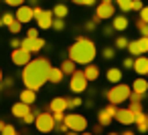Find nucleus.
I'll return each instance as SVG.
<instances>
[{
	"mask_svg": "<svg viewBox=\"0 0 148 135\" xmlns=\"http://www.w3.org/2000/svg\"><path fill=\"white\" fill-rule=\"evenodd\" d=\"M49 69H51V65H49L47 59H35V61L31 59V63L23 67V83H25V87L33 89V91H39L49 79Z\"/></svg>",
	"mask_w": 148,
	"mask_h": 135,
	"instance_id": "f257e3e1",
	"label": "nucleus"
},
{
	"mask_svg": "<svg viewBox=\"0 0 148 135\" xmlns=\"http://www.w3.org/2000/svg\"><path fill=\"white\" fill-rule=\"evenodd\" d=\"M95 55H97L95 45H93L89 38H83V36H79V38L69 47V59H71L75 65H89V63H93Z\"/></svg>",
	"mask_w": 148,
	"mask_h": 135,
	"instance_id": "f03ea898",
	"label": "nucleus"
},
{
	"mask_svg": "<svg viewBox=\"0 0 148 135\" xmlns=\"http://www.w3.org/2000/svg\"><path fill=\"white\" fill-rule=\"evenodd\" d=\"M130 93H132V87H128V85H124V83H116V85L106 93V97H108V101H110L112 105H120V103L128 101Z\"/></svg>",
	"mask_w": 148,
	"mask_h": 135,
	"instance_id": "7ed1b4c3",
	"label": "nucleus"
},
{
	"mask_svg": "<svg viewBox=\"0 0 148 135\" xmlns=\"http://www.w3.org/2000/svg\"><path fill=\"white\" fill-rule=\"evenodd\" d=\"M63 123H65L71 131H75V133H81V131L87 129V119H85L83 115H79V113H69V115H65Z\"/></svg>",
	"mask_w": 148,
	"mask_h": 135,
	"instance_id": "20e7f679",
	"label": "nucleus"
},
{
	"mask_svg": "<svg viewBox=\"0 0 148 135\" xmlns=\"http://www.w3.org/2000/svg\"><path fill=\"white\" fill-rule=\"evenodd\" d=\"M35 125H37V129L41 133H49V131L55 129V119H53L51 113H39L35 117Z\"/></svg>",
	"mask_w": 148,
	"mask_h": 135,
	"instance_id": "39448f33",
	"label": "nucleus"
},
{
	"mask_svg": "<svg viewBox=\"0 0 148 135\" xmlns=\"http://www.w3.org/2000/svg\"><path fill=\"white\" fill-rule=\"evenodd\" d=\"M87 79H85V75H83V71H75L73 75H71V79H69V89L73 91V93H83L85 89H87Z\"/></svg>",
	"mask_w": 148,
	"mask_h": 135,
	"instance_id": "423d86ee",
	"label": "nucleus"
},
{
	"mask_svg": "<svg viewBox=\"0 0 148 135\" xmlns=\"http://www.w3.org/2000/svg\"><path fill=\"white\" fill-rule=\"evenodd\" d=\"M116 111H118V105H108V107H103L99 113H97V121H99V125L101 127H108L112 121H114V115H116Z\"/></svg>",
	"mask_w": 148,
	"mask_h": 135,
	"instance_id": "0eeeda50",
	"label": "nucleus"
},
{
	"mask_svg": "<svg viewBox=\"0 0 148 135\" xmlns=\"http://www.w3.org/2000/svg\"><path fill=\"white\" fill-rule=\"evenodd\" d=\"M128 51H130V55H132V57H140V55L148 53V38H146V36H142V38H138V41L128 43Z\"/></svg>",
	"mask_w": 148,
	"mask_h": 135,
	"instance_id": "6e6552de",
	"label": "nucleus"
},
{
	"mask_svg": "<svg viewBox=\"0 0 148 135\" xmlns=\"http://www.w3.org/2000/svg\"><path fill=\"white\" fill-rule=\"evenodd\" d=\"M112 16H116L114 2H101V4H97V8H95V18L97 20H106V18H112Z\"/></svg>",
	"mask_w": 148,
	"mask_h": 135,
	"instance_id": "1a4fd4ad",
	"label": "nucleus"
},
{
	"mask_svg": "<svg viewBox=\"0 0 148 135\" xmlns=\"http://www.w3.org/2000/svg\"><path fill=\"white\" fill-rule=\"evenodd\" d=\"M31 55L33 53H29L27 49H14L12 51V55H10V59H12V63L16 65V67H25V65H29L31 63Z\"/></svg>",
	"mask_w": 148,
	"mask_h": 135,
	"instance_id": "9d476101",
	"label": "nucleus"
},
{
	"mask_svg": "<svg viewBox=\"0 0 148 135\" xmlns=\"http://www.w3.org/2000/svg\"><path fill=\"white\" fill-rule=\"evenodd\" d=\"M21 47L23 49H27L29 53H39V51H43V47H45V41L41 38V36H37V38H23V43H21Z\"/></svg>",
	"mask_w": 148,
	"mask_h": 135,
	"instance_id": "9b49d317",
	"label": "nucleus"
},
{
	"mask_svg": "<svg viewBox=\"0 0 148 135\" xmlns=\"http://www.w3.org/2000/svg\"><path fill=\"white\" fill-rule=\"evenodd\" d=\"M14 18H16L21 24H27V22H31V20H33V8H31L29 4H23V6H18V10H16Z\"/></svg>",
	"mask_w": 148,
	"mask_h": 135,
	"instance_id": "f8f14e48",
	"label": "nucleus"
},
{
	"mask_svg": "<svg viewBox=\"0 0 148 135\" xmlns=\"http://www.w3.org/2000/svg\"><path fill=\"white\" fill-rule=\"evenodd\" d=\"M114 119H118V123H122V125H132L136 121V115L130 109H118L116 115H114Z\"/></svg>",
	"mask_w": 148,
	"mask_h": 135,
	"instance_id": "ddd939ff",
	"label": "nucleus"
},
{
	"mask_svg": "<svg viewBox=\"0 0 148 135\" xmlns=\"http://www.w3.org/2000/svg\"><path fill=\"white\" fill-rule=\"evenodd\" d=\"M53 18H55V16H53V12H51V10H43V12H41V16H37L35 20H37V26L45 30V28H51Z\"/></svg>",
	"mask_w": 148,
	"mask_h": 135,
	"instance_id": "4468645a",
	"label": "nucleus"
},
{
	"mask_svg": "<svg viewBox=\"0 0 148 135\" xmlns=\"http://www.w3.org/2000/svg\"><path fill=\"white\" fill-rule=\"evenodd\" d=\"M134 71L138 75H148V57H144V55L136 57L134 59Z\"/></svg>",
	"mask_w": 148,
	"mask_h": 135,
	"instance_id": "2eb2a0df",
	"label": "nucleus"
},
{
	"mask_svg": "<svg viewBox=\"0 0 148 135\" xmlns=\"http://www.w3.org/2000/svg\"><path fill=\"white\" fill-rule=\"evenodd\" d=\"M51 111L53 113H65L67 111V99L65 97H55L51 101Z\"/></svg>",
	"mask_w": 148,
	"mask_h": 135,
	"instance_id": "dca6fc26",
	"label": "nucleus"
},
{
	"mask_svg": "<svg viewBox=\"0 0 148 135\" xmlns=\"http://www.w3.org/2000/svg\"><path fill=\"white\" fill-rule=\"evenodd\" d=\"M29 111H31V105H27V103H23V101H18V103L12 105V115L18 117V119H23Z\"/></svg>",
	"mask_w": 148,
	"mask_h": 135,
	"instance_id": "f3484780",
	"label": "nucleus"
},
{
	"mask_svg": "<svg viewBox=\"0 0 148 135\" xmlns=\"http://www.w3.org/2000/svg\"><path fill=\"white\" fill-rule=\"evenodd\" d=\"M134 123H136V127H138L140 133H146L148 131V113H144V111L136 113V121Z\"/></svg>",
	"mask_w": 148,
	"mask_h": 135,
	"instance_id": "a211bd4d",
	"label": "nucleus"
},
{
	"mask_svg": "<svg viewBox=\"0 0 148 135\" xmlns=\"http://www.w3.org/2000/svg\"><path fill=\"white\" fill-rule=\"evenodd\" d=\"M112 28H114V30H126V28H128V18H126L124 14L112 16Z\"/></svg>",
	"mask_w": 148,
	"mask_h": 135,
	"instance_id": "6ab92c4d",
	"label": "nucleus"
},
{
	"mask_svg": "<svg viewBox=\"0 0 148 135\" xmlns=\"http://www.w3.org/2000/svg\"><path fill=\"white\" fill-rule=\"evenodd\" d=\"M132 91H134V93H140V95H146V91H148V81L142 79V77L134 79V83H132Z\"/></svg>",
	"mask_w": 148,
	"mask_h": 135,
	"instance_id": "aec40b11",
	"label": "nucleus"
},
{
	"mask_svg": "<svg viewBox=\"0 0 148 135\" xmlns=\"http://www.w3.org/2000/svg\"><path fill=\"white\" fill-rule=\"evenodd\" d=\"M83 75H85V79L87 81H95L97 77H99V69H97V65H85V69H83Z\"/></svg>",
	"mask_w": 148,
	"mask_h": 135,
	"instance_id": "412c9836",
	"label": "nucleus"
},
{
	"mask_svg": "<svg viewBox=\"0 0 148 135\" xmlns=\"http://www.w3.org/2000/svg\"><path fill=\"white\" fill-rule=\"evenodd\" d=\"M47 81L53 83V85L61 83V81H63V71H61L59 67H51V69H49V79H47Z\"/></svg>",
	"mask_w": 148,
	"mask_h": 135,
	"instance_id": "4be33fe9",
	"label": "nucleus"
},
{
	"mask_svg": "<svg viewBox=\"0 0 148 135\" xmlns=\"http://www.w3.org/2000/svg\"><path fill=\"white\" fill-rule=\"evenodd\" d=\"M21 101L27 103V105H33V103L37 101V91H33V89H25V91L21 93Z\"/></svg>",
	"mask_w": 148,
	"mask_h": 135,
	"instance_id": "5701e85b",
	"label": "nucleus"
},
{
	"mask_svg": "<svg viewBox=\"0 0 148 135\" xmlns=\"http://www.w3.org/2000/svg\"><path fill=\"white\" fill-rule=\"evenodd\" d=\"M106 77H108V81L110 83H120L122 81V71L120 69H116V67H112V69H108V73H106Z\"/></svg>",
	"mask_w": 148,
	"mask_h": 135,
	"instance_id": "b1692460",
	"label": "nucleus"
},
{
	"mask_svg": "<svg viewBox=\"0 0 148 135\" xmlns=\"http://www.w3.org/2000/svg\"><path fill=\"white\" fill-rule=\"evenodd\" d=\"M59 69L63 71V75H73V73L77 71V69H75V63H73L71 59H67V61H63Z\"/></svg>",
	"mask_w": 148,
	"mask_h": 135,
	"instance_id": "393cba45",
	"label": "nucleus"
},
{
	"mask_svg": "<svg viewBox=\"0 0 148 135\" xmlns=\"http://www.w3.org/2000/svg\"><path fill=\"white\" fill-rule=\"evenodd\" d=\"M51 12H53V16H55V18H65V16L69 14V10H67V6H65V4H55V8H53Z\"/></svg>",
	"mask_w": 148,
	"mask_h": 135,
	"instance_id": "a878e982",
	"label": "nucleus"
},
{
	"mask_svg": "<svg viewBox=\"0 0 148 135\" xmlns=\"http://www.w3.org/2000/svg\"><path fill=\"white\" fill-rule=\"evenodd\" d=\"M114 2H116L118 8L124 10V12H130V10H132V0H114Z\"/></svg>",
	"mask_w": 148,
	"mask_h": 135,
	"instance_id": "bb28decb",
	"label": "nucleus"
},
{
	"mask_svg": "<svg viewBox=\"0 0 148 135\" xmlns=\"http://www.w3.org/2000/svg\"><path fill=\"white\" fill-rule=\"evenodd\" d=\"M101 57L108 59V61H112V59L116 57V49H114V47H106V49H101Z\"/></svg>",
	"mask_w": 148,
	"mask_h": 135,
	"instance_id": "cd10ccee",
	"label": "nucleus"
},
{
	"mask_svg": "<svg viewBox=\"0 0 148 135\" xmlns=\"http://www.w3.org/2000/svg\"><path fill=\"white\" fill-rule=\"evenodd\" d=\"M51 28H53V30H63V28H65V20H63V18H53Z\"/></svg>",
	"mask_w": 148,
	"mask_h": 135,
	"instance_id": "c85d7f7f",
	"label": "nucleus"
},
{
	"mask_svg": "<svg viewBox=\"0 0 148 135\" xmlns=\"http://www.w3.org/2000/svg\"><path fill=\"white\" fill-rule=\"evenodd\" d=\"M128 43H130V41H128L126 36H118V38H116V49H118V51L128 49Z\"/></svg>",
	"mask_w": 148,
	"mask_h": 135,
	"instance_id": "c756f323",
	"label": "nucleus"
},
{
	"mask_svg": "<svg viewBox=\"0 0 148 135\" xmlns=\"http://www.w3.org/2000/svg\"><path fill=\"white\" fill-rule=\"evenodd\" d=\"M134 115L136 113H142V101H130V107H128Z\"/></svg>",
	"mask_w": 148,
	"mask_h": 135,
	"instance_id": "7c9ffc66",
	"label": "nucleus"
},
{
	"mask_svg": "<svg viewBox=\"0 0 148 135\" xmlns=\"http://www.w3.org/2000/svg\"><path fill=\"white\" fill-rule=\"evenodd\" d=\"M136 28L142 32V36H146V38H148V22H144V20H138V22H136Z\"/></svg>",
	"mask_w": 148,
	"mask_h": 135,
	"instance_id": "2f4dec72",
	"label": "nucleus"
},
{
	"mask_svg": "<svg viewBox=\"0 0 148 135\" xmlns=\"http://www.w3.org/2000/svg\"><path fill=\"white\" fill-rule=\"evenodd\" d=\"M0 133H2V135H18V131H16V127H14V125H8V123L4 125V129H2V131H0Z\"/></svg>",
	"mask_w": 148,
	"mask_h": 135,
	"instance_id": "473e14b6",
	"label": "nucleus"
},
{
	"mask_svg": "<svg viewBox=\"0 0 148 135\" xmlns=\"http://www.w3.org/2000/svg\"><path fill=\"white\" fill-rule=\"evenodd\" d=\"M81 105V99L79 97H73V99H67V109H75Z\"/></svg>",
	"mask_w": 148,
	"mask_h": 135,
	"instance_id": "72a5a7b5",
	"label": "nucleus"
},
{
	"mask_svg": "<svg viewBox=\"0 0 148 135\" xmlns=\"http://www.w3.org/2000/svg\"><path fill=\"white\" fill-rule=\"evenodd\" d=\"M35 117H37V111H29V113L23 117V121H25L27 125H31V123H35Z\"/></svg>",
	"mask_w": 148,
	"mask_h": 135,
	"instance_id": "f704fd0d",
	"label": "nucleus"
},
{
	"mask_svg": "<svg viewBox=\"0 0 148 135\" xmlns=\"http://www.w3.org/2000/svg\"><path fill=\"white\" fill-rule=\"evenodd\" d=\"M2 20H4V26H8V24H12V22H14L16 18H14V14H10V12H4Z\"/></svg>",
	"mask_w": 148,
	"mask_h": 135,
	"instance_id": "c9c22d12",
	"label": "nucleus"
},
{
	"mask_svg": "<svg viewBox=\"0 0 148 135\" xmlns=\"http://www.w3.org/2000/svg\"><path fill=\"white\" fill-rule=\"evenodd\" d=\"M21 26H23V24H21V22H18V20H14V22H12V24H8V30H10V32H14V34H16V32H21Z\"/></svg>",
	"mask_w": 148,
	"mask_h": 135,
	"instance_id": "e433bc0d",
	"label": "nucleus"
},
{
	"mask_svg": "<svg viewBox=\"0 0 148 135\" xmlns=\"http://www.w3.org/2000/svg\"><path fill=\"white\" fill-rule=\"evenodd\" d=\"M124 69H134V57H128V59H124Z\"/></svg>",
	"mask_w": 148,
	"mask_h": 135,
	"instance_id": "4c0bfd02",
	"label": "nucleus"
},
{
	"mask_svg": "<svg viewBox=\"0 0 148 135\" xmlns=\"http://www.w3.org/2000/svg\"><path fill=\"white\" fill-rule=\"evenodd\" d=\"M55 129H57V131H61V133H67V131H69V127H67V125H65L63 121L55 123Z\"/></svg>",
	"mask_w": 148,
	"mask_h": 135,
	"instance_id": "58836bf2",
	"label": "nucleus"
},
{
	"mask_svg": "<svg viewBox=\"0 0 148 135\" xmlns=\"http://www.w3.org/2000/svg\"><path fill=\"white\" fill-rule=\"evenodd\" d=\"M144 8V4H142V0H132V10H142Z\"/></svg>",
	"mask_w": 148,
	"mask_h": 135,
	"instance_id": "ea45409f",
	"label": "nucleus"
},
{
	"mask_svg": "<svg viewBox=\"0 0 148 135\" xmlns=\"http://www.w3.org/2000/svg\"><path fill=\"white\" fill-rule=\"evenodd\" d=\"M75 4H81V6H93L95 0H73Z\"/></svg>",
	"mask_w": 148,
	"mask_h": 135,
	"instance_id": "a19ab883",
	"label": "nucleus"
},
{
	"mask_svg": "<svg viewBox=\"0 0 148 135\" xmlns=\"http://www.w3.org/2000/svg\"><path fill=\"white\" fill-rule=\"evenodd\" d=\"M4 2H6L8 6H23L27 0H4Z\"/></svg>",
	"mask_w": 148,
	"mask_h": 135,
	"instance_id": "79ce46f5",
	"label": "nucleus"
},
{
	"mask_svg": "<svg viewBox=\"0 0 148 135\" xmlns=\"http://www.w3.org/2000/svg\"><path fill=\"white\" fill-rule=\"evenodd\" d=\"M140 20H144V22H148V6H144V8L140 10Z\"/></svg>",
	"mask_w": 148,
	"mask_h": 135,
	"instance_id": "37998d69",
	"label": "nucleus"
},
{
	"mask_svg": "<svg viewBox=\"0 0 148 135\" xmlns=\"http://www.w3.org/2000/svg\"><path fill=\"white\" fill-rule=\"evenodd\" d=\"M27 36H29V38H37V36H39V30H37V28H29V30H27Z\"/></svg>",
	"mask_w": 148,
	"mask_h": 135,
	"instance_id": "c03bdc74",
	"label": "nucleus"
},
{
	"mask_svg": "<svg viewBox=\"0 0 148 135\" xmlns=\"http://www.w3.org/2000/svg\"><path fill=\"white\" fill-rule=\"evenodd\" d=\"M21 43H23L21 38H12V41H10V47H12V49H21Z\"/></svg>",
	"mask_w": 148,
	"mask_h": 135,
	"instance_id": "a18cd8bd",
	"label": "nucleus"
},
{
	"mask_svg": "<svg viewBox=\"0 0 148 135\" xmlns=\"http://www.w3.org/2000/svg\"><path fill=\"white\" fill-rule=\"evenodd\" d=\"M53 119H55V123H59L65 119V113H53Z\"/></svg>",
	"mask_w": 148,
	"mask_h": 135,
	"instance_id": "49530a36",
	"label": "nucleus"
},
{
	"mask_svg": "<svg viewBox=\"0 0 148 135\" xmlns=\"http://www.w3.org/2000/svg\"><path fill=\"white\" fill-rule=\"evenodd\" d=\"M85 28H87V30H93V28H95V22H93V20H89V22L85 24Z\"/></svg>",
	"mask_w": 148,
	"mask_h": 135,
	"instance_id": "de8ad7c7",
	"label": "nucleus"
},
{
	"mask_svg": "<svg viewBox=\"0 0 148 135\" xmlns=\"http://www.w3.org/2000/svg\"><path fill=\"white\" fill-rule=\"evenodd\" d=\"M112 32H114V28H112V26H106V28H103V34H106V36H110Z\"/></svg>",
	"mask_w": 148,
	"mask_h": 135,
	"instance_id": "09e8293b",
	"label": "nucleus"
},
{
	"mask_svg": "<svg viewBox=\"0 0 148 135\" xmlns=\"http://www.w3.org/2000/svg\"><path fill=\"white\" fill-rule=\"evenodd\" d=\"M0 85H4V87H12V79H6L4 83H0Z\"/></svg>",
	"mask_w": 148,
	"mask_h": 135,
	"instance_id": "8fccbe9b",
	"label": "nucleus"
},
{
	"mask_svg": "<svg viewBox=\"0 0 148 135\" xmlns=\"http://www.w3.org/2000/svg\"><path fill=\"white\" fill-rule=\"evenodd\" d=\"M27 2H29V6H31V8H35V6H37V0H27Z\"/></svg>",
	"mask_w": 148,
	"mask_h": 135,
	"instance_id": "3c124183",
	"label": "nucleus"
},
{
	"mask_svg": "<svg viewBox=\"0 0 148 135\" xmlns=\"http://www.w3.org/2000/svg\"><path fill=\"white\" fill-rule=\"evenodd\" d=\"M120 135H134V131H124V133H120Z\"/></svg>",
	"mask_w": 148,
	"mask_h": 135,
	"instance_id": "603ef678",
	"label": "nucleus"
},
{
	"mask_svg": "<svg viewBox=\"0 0 148 135\" xmlns=\"http://www.w3.org/2000/svg\"><path fill=\"white\" fill-rule=\"evenodd\" d=\"M4 125H6L4 121H0V131H2V129H4Z\"/></svg>",
	"mask_w": 148,
	"mask_h": 135,
	"instance_id": "864d4df0",
	"label": "nucleus"
},
{
	"mask_svg": "<svg viewBox=\"0 0 148 135\" xmlns=\"http://www.w3.org/2000/svg\"><path fill=\"white\" fill-rule=\"evenodd\" d=\"M65 135H79V133H75V131H71V133H69V131H67Z\"/></svg>",
	"mask_w": 148,
	"mask_h": 135,
	"instance_id": "5fc2aeb1",
	"label": "nucleus"
},
{
	"mask_svg": "<svg viewBox=\"0 0 148 135\" xmlns=\"http://www.w3.org/2000/svg\"><path fill=\"white\" fill-rule=\"evenodd\" d=\"M81 135H93V133H87V131H81Z\"/></svg>",
	"mask_w": 148,
	"mask_h": 135,
	"instance_id": "6e6d98bb",
	"label": "nucleus"
},
{
	"mask_svg": "<svg viewBox=\"0 0 148 135\" xmlns=\"http://www.w3.org/2000/svg\"><path fill=\"white\" fill-rule=\"evenodd\" d=\"M0 26H4V20H2V18H0Z\"/></svg>",
	"mask_w": 148,
	"mask_h": 135,
	"instance_id": "4d7b16f0",
	"label": "nucleus"
},
{
	"mask_svg": "<svg viewBox=\"0 0 148 135\" xmlns=\"http://www.w3.org/2000/svg\"><path fill=\"white\" fill-rule=\"evenodd\" d=\"M0 83H2V73H0Z\"/></svg>",
	"mask_w": 148,
	"mask_h": 135,
	"instance_id": "13d9d810",
	"label": "nucleus"
},
{
	"mask_svg": "<svg viewBox=\"0 0 148 135\" xmlns=\"http://www.w3.org/2000/svg\"><path fill=\"white\" fill-rule=\"evenodd\" d=\"M108 135H118V133H108Z\"/></svg>",
	"mask_w": 148,
	"mask_h": 135,
	"instance_id": "bf43d9fd",
	"label": "nucleus"
}]
</instances>
